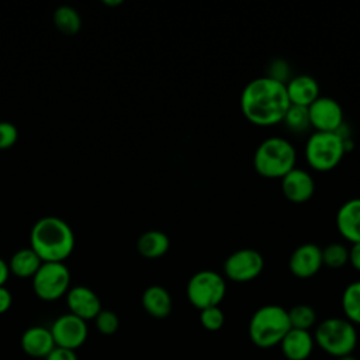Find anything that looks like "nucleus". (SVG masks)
I'll use <instances>...</instances> for the list:
<instances>
[{"mask_svg":"<svg viewBox=\"0 0 360 360\" xmlns=\"http://www.w3.org/2000/svg\"><path fill=\"white\" fill-rule=\"evenodd\" d=\"M290 105L285 84L266 76L250 80L240 94L242 114L256 127L280 124Z\"/></svg>","mask_w":360,"mask_h":360,"instance_id":"f257e3e1","label":"nucleus"},{"mask_svg":"<svg viewBox=\"0 0 360 360\" xmlns=\"http://www.w3.org/2000/svg\"><path fill=\"white\" fill-rule=\"evenodd\" d=\"M30 248L42 262H65L73 252L75 235L66 221L48 215L34 224Z\"/></svg>","mask_w":360,"mask_h":360,"instance_id":"f03ea898","label":"nucleus"},{"mask_svg":"<svg viewBox=\"0 0 360 360\" xmlns=\"http://www.w3.org/2000/svg\"><path fill=\"white\" fill-rule=\"evenodd\" d=\"M297 152L290 141L271 136L259 143L253 155L255 170L266 179H283L295 167Z\"/></svg>","mask_w":360,"mask_h":360,"instance_id":"7ed1b4c3","label":"nucleus"},{"mask_svg":"<svg viewBox=\"0 0 360 360\" xmlns=\"http://www.w3.org/2000/svg\"><path fill=\"white\" fill-rule=\"evenodd\" d=\"M291 329L285 308L269 304L256 309L249 321L248 333L252 343L260 349H271L283 340Z\"/></svg>","mask_w":360,"mask_h":360,"instance_id":"20e7f679","label":"nucleus"},{"mask_svg":"<svg viewBox=\"0 0 360 360\" xmlns=\"http://www.w3.org/2000/svg\"><path fill=\"white\" fill-rule=\"evenodd\" d=\"M314 340L329 356L336 359L349 356L357 346L356 325L346 318H326L316 326Z\"/></svg>","mask_w":360,"mask_h":360,"instance_id":"39448f33","label":"nucleus"},{"mask_svg":"<svg viewBox=\"0 0 360 360\" xmlns=\"http://www.w3.org/2000/svg\"><path fill=\"white\" fill-rule=\"evenodd\" d=\"M342 139L335 132H312L304 148V156L311 169L325 173L333 170L345 156Z\"/></svg>","mask_w":360,"mask_h":360,"instance_id":"423d86ee","label":"nucleus"},{"mask_svg":"<svg viewBox=\"0 0 360 360\" xmlns=\"http://www.w3.org/2000/svg\"><path fill=\"white\" fill-rule=\"evenodd\" d=\"M226 292L225 278L214 270H200L187 283L186 294L197 309L219 307Z\"/></svg>","mask_w":360,"mask_h":360,"instance_id":"0eeeda50","label":"nucleus"},{"mask_svg":"<svg viewBox=\"0 0 360 360\" xmlns=\"http://www.w3.org/2000/svg\"><path fill=\"white\" fill-rule=\"evenodd\" d=\"M70 285V271L63 262H42L32 277V288L42 301H56L66 295Z\"/></svg>","mask_w":360,"mask_h":360,"instance_id":"6e6552de","label":"nucleus"},{"mask_svg":"<svg viewBox=\"0 0 360 360\" xmlns=\"http://www.w3.org/2000/svg\"><path fill=\"white\" fill-rule=\"evenodd\" d=\"M264 269L263 256L250 248H243L231 253L224 263L226 278L235 283H248L260 276Z\"/></svg>","mask_w":360,"mask_h":360,"instance_id":"1a4fd4ad","label":"nucleus"},{"mask_svg":"<svg viewBox=\"0 0 360 360\" xmlns=\"http://www.w3.org/2000/svg\"><path fill=\"white\" fill-rule=\"evenodd\" d=\"M49 329L55 345L70 350H76L83 346L89 336L87 322L70 312L58 316Z\"/></svg>","mask_w":360,"mask_h":360,"instance_id":"9d476101","label":"nucleus"},{"mask_svg":"<svg viewBox=\"0 0 360 360\" xmlns=\"http://www.w3.org/2000/svg\"><path fill=\"white\" fill-rule=\"evenodd\" d=\"M308 114L311 128L316 132H335L345 122L340 104L326 96H319L308 107Z\"/></svg>","mask_w":360,"mask_h":360,"instance_id":"9b49d317","label":"nucleus"},{"mask_svg":"<svg viewBox=\"0 0 360 360\" xmlns=\"http://www.w3.org/2000/svg\"><path fill=\"white\" fill-rule=\"evenodd\" d=\"M322 266V249L315 243L300 245L294 249L288 260L290 271L298 278L315 276Z\"/></svg>","mask_w":360,"mask_h":360,"instance_id":"f8f14e48","label":"nucleus"},{"mask_svg":"<svg viewBox=\"0 0 360 360\" xmlns=\"http://www.w3.org/2000/svg\"><path fill=\"white\" fill-rule=\"evenodd\" d=\"M66 304L70 314L86 322L94 319L103 309L97 294L86 285H76L69 288L66 294Z\"/></svg>","mask_w":360,"mask_h":360,"instance_id":"ddd939ff","label":"nucleus"},{"mask_svg":"<svg viewBox=\"0 0 360 360\" xmlns=\"http://www.w3.org/2000/svg\"><path fill=\"white\" fill-rule=\"evenodd\" d=\"M281 191L288 201L302 204L314 195L315 183L307 170L294 167L281 179Z\"/></svg>","mask_w":360,"mask_h":360,"instance_id":"4468645a","label":"nucleus"},{"mask_svg":"<svg viewBox=\"0 0 360 360\" xmlns=\"http://www.w3.org/2000/svg\"><path fill=\"white\" fill-rule=\"evenodd\" d=\"M336 228L352 245L360 243V198H352L340 205L336 214Z\"/></svg>","mask_w":360,"mask_h":360,"instance_id":"2eb2a0df","label":"nucleus"},{"mask_svg":"<svg viewBox=\"0 0 360 360\" xmlns=\"http://www.w3.org/2000/svg\"><path fill=\"white\" fill-rule=\"evenodd\" d=\"M21 347L31 357L45 359L56 345L51 329L37 325L24 330L21 336Z\"/></svg>","mask_w":360,"mask_h":360,"instance_id":"dca6fc26","label":"nucleus"},{"mask_svg":"<svg viewBox=\"0 0 360 360\" xmlns=\"http://www.w3.org/2000/svg\"><path fill=\"white\" fill-rule=\"evenodd\" d=\"M285 90L291 105L308 108L319 97V84L309 75L292 76L285 83Z\"/></svg>","mask_w":360,"mask_h":360,"instance_id":"f3484780","label":"nucleus"},{"mask_svg":"<svg viewBox=\"0 0 360 360\" xmlns=\"http://www.w3.org/2000/svg\"><path fill=\"white\" fill-rule=\"evenodd\" d=\"M281 353L288 360H307L315 346L314 335L309 330L290 329L280 342Z\"/></svg>","mask_w":360,"mask_h":360,"instance_id":"a211bd4d","label":"nucleus"},{"mask_svg":"<svg viewBox=\"0 0 360 360\" xmlns=\"http://www.w3.org/2000/svg\"><path fill=\"white\" fill-rule=\"evenodd\" d=\"M142 307L153 318L162 319L172 312V297L162 285H150L142 294Z\"/></svg>","mask_w":360,"mask_h":360,"instance_id":"6ab92c4d","label":"nucleus"},{"mask_svg":"<svg viewBox=\"0 0 360 360\" xmlns=\"http://www.w3.org/2000/svg\"><path fill=\"white\" fill-rule=\"evenodd\" d=\"M170 248L169 236L162 231H148L136 242V249L146 259L162 257Z\"/></svg>","mask_w":360,"mask_h":360,"instance_id":"aec40b11","label":"nucleus"},{"mask_svg":"<svg viewBox=\"0 0 360 360\" xmlns=\"http://www.w3.org/2000/svg\"><path fill=\"white\" fill-rule=\"evenodd\" d=\"M41 264H42V260L31 248H22L11 256L8 269H10V273H13L14 276L20 278H28V277H34V274L38 271Z\"/></svg>","mask_w":360,"mask_h":360,"instance_id":"412c9836","label":"nucleus"},{"mask_svg":"<svg viewBox=\"0 0 360 360\" xmlns=\"http://www.w3.org/2000/svg\"><path fill=\"white\" fill-rule=\"evenodd\" d=\"M53 24L62 34L75 35L82 28V18L73 7L60 6L53 11Z\"/></svg>","mask_w":360,"mask_h":360,"instance_id":"4be33fe9","label":"nucleus"},{"mask_svg":"<svg viewBox=\"0 0 360 360\" xmlns=\"http://www.w3.org/2000/svg\"><path fill=\"white\" fill-rule=\"evenodd\" d=\"M345 318L353 325H360V280L350 283L342 294Z\"/></svg>","mask_w":360,"mask_h":360,"instance_id":"5701e85b","label":"nucleus"},{"mask_svg":"<svg viewBox=\"0 0 360 360\" xmlns=\"http://www.w3.org/2000/svg\"><path fill=\"white\" fill-rule=\"evenodd\" d=\"M281 122L284 124L287 131H290L291 134L302 135L308 132L311 128L308 108L300 107V105H290Z\"/></svg>","mask_w":360,"mask_h":360,"instance_id":"b1692460","label":"nucleus"},{"mask_svg":"<svg viewBox=\"0 0 360 360\" xmlns=\"http://www.w3.org/2000/svg\"><path fill=\"white\" fill-rule=\"evenodd\" d=\"M287 312H288V319H290V325L292 329L309 330L316 322V314H315L314 308L307 304L294 305Z\"/></svg>","mask_w":360,"mask_h":360,"instance_id":"393cba45","label":"nucleus"},{"mask_svg":"<svg viewBox=\"0 0 360 360\" xmlns=\"http://www.w3.org/2000/svg\"><path fill=\"white\" fill-rule=\"evenodd\" d=\"M322 263L330 269H340L349 263V249L342 243H329L322 249Z\"/></svg>","mask_w":360,"mask_h":360,"instance_id":"a878e982","label":"nucleus"},{"mask_svg":"<svg viewBox=\"0 0 360 360\" xmlns=\"http://www.w3.org/2000/svg\"><path fill=\"white\" fill-rule=\"evenodd\" d=\"M200 322L204 329L215 332L224 326L225 315L219 307H210L200 311Z\"/></svg>","mask_w":360,"mask_h":360,"instance_id":"bb28decb","label":"nucleus"},{"mask_svg":"<svg viewBox=\"0 0 360 360\" xmlns=\"http://www.w3.org/2000/svg\"><path fill=\"white\" fill-rule=\"evenodd\" d=\"M94 322H96L97 330L107 336L114 335L120 326V319L117 314L110 309H101L98 315L94 318Z\"/></svg>","mask_w":360,"mask_h":360,"instance_id":"cd10ccee","label":"nucleus"},{"mask_svg":"<svg viewBox=\"0 0 360 360\" xmlns=\"http://www.w3.org/2000/svg\"><path fill=\"white\" fill-rule=\"evenodd\" d=\"M266 77H270L276 82H280L283 84H285L292 76H291V69L287 60L277 58L273 59L269 65H267V73Z\"/></svg>","mask_w":360,"mask_h":360,"instance_id":"c85d7f7f","label":"nucleus"},{"mask_svg":"<svg viewBox=\"0 0 360 360\" xmlns=\"http://www.w3.org/2000/svg\"><path fill=\"white\" fill-rule=\"evenodd\" d=\"M18 138L17 127L8 121H0V150L14 146Z\"/></svg>","mask_w":360,"mask_h":360,"instance_id":"c756f323","label":"nucleus"},{"mask_svg":"<svg viewBox=\"0 0 360 360\" xmlns=\"http://www.w3.org/2000/svg\"><path fill=\"white\" fill-rule=\"evenodd\" d=\"M45 360H79L77 354L75 350L70 349H63V347H55L46 357Z\"/></svg>","mask_w":360,"mask_h":360,"instance_id":"7c9ffc66","label":"nucleus"},{"mask_svg":"<svg viewBox=\"0 0 360 360\" xmlns=\"http://www.w3.org/2000/svg\"><path fill=\"white\" fill-rule=\"evenodd\" d=\"M13 304V295L10 292L8 288H6L4 285L0 287V314H4L10 309Z\"/></svg>","mask_w":360,"mask_h":360,"instance_id":"2f4dec72","label":"nucleus"},{"mask_svg":"<svg viewBox=\"0 0 360 360\" xmlns=\"http://www.w3.org/2000/svg\"><path fill=\"white\" fill-rule=\"evenodd\" d=\"M349 263L354 270L360 271V243H354L349 249Z\"/></svg>","mask_w":360,"mask_h":360,"instance_id":"473e14b6","label":"nucleus"},{"mask_svg":"<svg viewBox=\"0 0 360 360\" xmlns=\"http://www.w3.org/2000/svg\"><path fill=\"white\" fill-rule=\"evenodd\" d=\"M10 276V269H8V263H6L1 257H0V287H3L6 284V281L8 280Z\"/></svg>","mask_w":360,"mask_h":360,"instance_id":"72a5a7b5","label":"nucleus"},{"mask_svg":"<svg viewBox=\"0 0 360 360\" xmlns=\"http://www.w3.org/2000/svg\"><path fill=\"white\" fill-rule=\"evenodd\" d=\"M103 4H105V6H110V7H115V6H120V4H122V0H104L103 1Z\"/></svg>","mask_w":360,"mask_h":360,"instance_id":"f704fd0d","label":"nucleus"},{"mask_svg":"<svg viewBox=\"0 0 360 360\" xmlns=\"http://www.w3.org/2000/svg\"><path fill=\"white\" fill-rule=\"evenodd\" d=\"M338 360H357L354 356H352V354H349V356H343V357H339Z\"/></svg>","mask_w":360,"mask_h":360,"instance_id":"c9c22d12","label":"nucleus"},{"mask_svg":"<svg viewBox=\"0 0 360 360\" xmlns=\"http://www.w3.org/2000/svg\"><path fill=\"white\" fill-rule=\"evenodd\" d=\"M359 155H360V149H359Z\"/></svg>","mask_w":360,"mask_h":360,"instance_id":"e433bc0d","label":"nucleus"}]
</instances>
